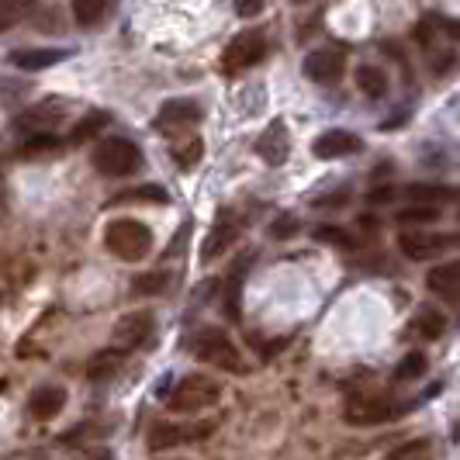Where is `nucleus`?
Wrapping results in <instances>:
<instances>
[{
    "label": "nucleus",
    "mask_w": 460,
    "mask_h": 460,
    "mask_svg": "<svg viewBox=\"0 0 460 460\" xmlns=\"http://www.w3.org/2000/svg\"><path fill=\"white\" fill-rule=\"evenodd\" d=\"M190 353L208 364V367L215 370H229V374H250L246 367V360H243V353H239V346L232 343V336L226 329H215V325H208L201 332H194L190 336Z\"/></svg>",
    "instance_id": "1"
},
{
    "label": "nucleus",
    "mask_w": 460,
    "mask_h": 460,
    "mask_svg": "<svg viewBox=\"0 0 460 460\" xmlns=\"http://www.w3.org/2000/svg\"><path fill=\"white\" fill-rule=\"evenodd\" d=\"M218 394H222V385L215 377H208V374H187V377L177 381V388L170 392L166 405H170V412L177 415H194L211 409L218 402Z\"/></svg>",
    "instance_id": "2"
},
{
    "label": "nucleus",
    "mask_w": 460,
    "mask_h": 460,
    "mask_svg": "<svg viewBox=\"0 0 460 460\" xmlns=\"http://www.w3.org/2000/svg\"><path fill=\"white\" fill-rule=\"evenodd\" d=\"M104 246L125 260V263H136L142 256H149L153 250V232L149 226H142L136 218H115L108 229H104Z\"/></svg>",
    "instance_id": "3"
},
{
    "label": "nucleus",
    "mask_w": 460,
    "mask_h": 460,
    "mask_svg": "<svg viewBox=\"0 0 460 460\" xmlns=\"http://www.w3.org/2000/svg\"><path fill=\"white\" fill-rule=\"evenodd\" d=\"M93 166L104 177H128V173H136L138 166H142V153L128 138H104L93 149Z\"/></svg>",
    "instance_id": "4"
},
{
    "label": "nucleus",
    "mask_w": 460,
    "mask_h": 460,
    "mask_svg": "<svg viewBox=\"0 0 460 460\" xmlns=\"http://www.w3.org/2000/svg\"><path fill=\"white\" fill-rule=\"evenodd\" d=\"M402 412L392 394H349L343 405V419L349 426H381Z\"/></svg>",
    "instance_id": "5"
},
{
    "label": "nucleus",
    "mask_w": 460,
    "mask_h": 460,
    "mask_svg": "<svg viewBox=\"0 0 460 460\" xmlns=\"http://www.w3.org/2000/svg\"><path fill=\"white\" fill-rule=\"evenodd\" d=\"M211 422H156L146 437V447L153 454H166L173 447H184V443H198V439L211 437Z\"/></svg>",
    "instance_id": "6"
},
{
    "label": "nucleus",
    "mask_w": 460,
    "mask_h": 460,
    "mask_svg": "<svg viewBox=\"0 0 460 460\" xmlns=\"http://www.w3.org/2000/svg\"><path fill=\"white\" fill-rule=\"evenodd\" d=\"M457 246V235L454 232H419L405 229L398 235V250L415 260V263H426V260H437L439 253H447V250H454Z\"/></svg>",
    "instance_id": "7"
},
{
    "label": "nucleus",
    "mask_w": 460,
    "mask_h": 460,
    "mask_svg": "<svg viewBox=\"0 0 460 460\" xmlns=\"http://www.w3.org/2000/svg\"><path fill=\"white\" fill-rule=\"evenodd\" d=\"M156 332V315L153 312H125L118 319L115 332H111V346L121 353H132L138 346H146Z\"/></svg>",
    "instance_id": "8"
},
{
    "label": "nucleus",
    "mask_w": 460,
    "mask_h": 460,
    "mask_svg": "<svg viewBox=\"0 0 460 460\" xmlns=\"http://www.w3.org/2000/svg\"><path fill=\"white\" fill-rule=\"evenodd\" d=\"M201 121V104L198 101H187V97H173L166 101L156 115V128L163 136H187V128H194Z\"/></svg>",
    "instance_id": "9"
},
{
    "label": "nucleus",
    "mask_w": 460,
    "mask_h": 460,
    "mask_svg": "<svg viewBox=\"0 0 460 460\" xmlns=\"http://www.w3.org/2000/svg\"><path fill=\"white\" fill-rule=\"evenodd\" d=\"M267 56V39L260 31H243L239 39H232L226 56H222V69L226 73H243V69L256 66Z\"/></svg>",
    "instance_id": "10"
},
{
    "label": "nucleus",
    "mask_w": 460,
    "mask_h": 460,
    "mask_svg": "<svg viewBox=\"0 0 460 460\" xmlns=\"http://www.w3.org/2000/svg\"><path fill=\"white\" fill-rule=\"evenodd\" d=\"M346 69V56L340 49H315L305 56V76L315 84H336Z\"/></svg>",
    "instance_id": "11"
},
{
    "label": "nucleus",
    "mask_w": 460,
    "mask_h": 460,
    "mask_svg": "<svg viewBox=\"0 0 460 460\" xmlns=\"http://www.w3.org/2000/svg\"><path fill=\"white\" fill-rule=\"evenodd\" d=\"M364 142L353 132H343V128H332V132H323V136L312 142V153L319 160H340V156H349V153H360Z\"/></svg>",
    "instance_id": "12"
},
{
    "label": "nucleus",
    "mask_w": 460,
    "mask_h": 460,
    "mask_svg": "<svg viewBox=\"0 0 460 460\" xmlns=\"http://www.w3.org/2000/svg\"><path fill=\"white\" fill-rule=\"evenodd\" d=\"M426 288L443 298L447 305H457L460 298V263L457 260H447V263H437L429 274H426Z\"/></svg>",
    "instance_id": "13"
},
{
    "label": "nucleus",
    "mask_w": 460,
    "mask_h": 460,
    "mask_svg": "<svg viewBox=\"0 0 460 460\" xmlns=\"http://www.w3.org/2000/svg\"><path fill=\"white\" fill-rule=\"evenodd\" d=\"M256 153H260V160L270 163V166H280V163H288V153H291V138H288V128H284V121H270V125H267V132L256 138Z\"/></svg>",
    "instance_id": "14"
},
{
    "label": "nucleus",
    "mask_w": 460,
    "mask_h": 460,
    "mask_svg": "<svg viewBox=\"0 0 460 460\" xmlns=\"http://www.w3.org/2000/svg\"><path fill=\"white\" fill-rule=\"evenodd\" d=\"M63 405H66V388L42 385V388H35L31 398H28V415L35 422H49V419H56V415L63 412Z\"/></svg>",
    "instance_id": "15"
},
{
    "label": "nucleus",
    "mask_w": 460,
    "mask_h": 460,
    "mask_svg": "<svg viewBox=\"0 0 460 460\" xmlns=\"http://www.w3.org/2000/svg\"><path fill=\"white\" fill-rule=\"evenodd\" d=\"M69 52L66 49H18L14 56H11V63L18 69H28V73H35V69H46V66H56V63H63Z\"/></svg>",
    "instance_id": "16"
},
{
    "label": "nucleus",
    "mask_w": 460,
    "mask_h": 460,
    "mask_svg": "<svg viewBox=\"0 0 460 460\" xmlns=\"http://www.w3.org/2000/svg\"><path fill=\"white\" fill-rule=\"evenodd\" d=\"M402 194L409 201H419V205H450V201H457V190L447 184H409Z\"/></svg>",
    "instance_id": "17"
},
{
    "label": "nucleus",
    "mask_w": 460,
    "mask_h": 460,
    "mask_svg": "<svg viewBox=\"0 0 460 460\" xmlns=\"http://www.w3.org/2000/svg\"><path fill=\"white\" fill-rule=\"evenodd\" d=\"M125 357H128V353H121V349H115V346L101 349V353L93 357L91 364H87V377H91V381H104V377H115L118 367L125 364Z\"/></svg>",
    "instance_id": "18"
},
{
    "label": "nucleus",
    "mask_w": 460,
    "mask_h": 460,
    "mask_svg": "<svg viewBox=\"0 0 460 460\" xmlns=\"http://www.w3.org/2000/svg\"><path fill=\"white\" fill-rule=\"evenodd\" d=\"M232 243H235V226L226 218V222H218V226L211 229V235L205 239V246H201V260H215V256H222Z\"/></svg>",
    "instance_id": "19"
},
{
    "label": "nucleus",
    "mask_w": 460,
    "mask_h": 460,
    "mask_svg": "<svg viewBox=\"0 0 460 460\" xmlns=\"http://www.w3.org/2000/svg\"><path fill=\"white\" fill-rule=\"evenodd\" d=\"M108 121H111V118H108V111H91V115H84L76 125H73L69 142H76V146H80V142H91V138H97L104 128H108Z\"/></svg>",
    "instance_id": "20"
},
{
    "label": "nucleus",
    "mask_w": 460,
    "mask_h": 460,
    "mask_svg": "<svg viewBox=\"0 0 460 460\" xmlns=\"http://www.w3.org/2000/svg\"><path fill=\"white\" fill-rule=\"evenodd\" d=\"M443 329H447V315H439L433 308H419V312H415V319H412L415 336H422V340H439Z\"/></svg>",
    "instance_id": "21"
},
{
    "label": "nucleus",
    "mask_w": 460,
    "mask_h": 460,
    "mask_svg": "<svg viewBox=\"0 0 460 460\" xmlns=\"http://www.w3.org/2000/svg\"><path fill=\"white\" fill-rule=\"evenodd\" d=\"M69 7H73V18H76V24L93 28V24L108 14L111 0H69Z\"/></svg>",
    "instance_id": "22"
},
{
    "label": "nucleus",
    "mask_w": 460,
    "mask_h": 460,
    "mask_svg": "<svg viewBox=\"0 0 460 460\" xmlns=\"http://www.w3.org/2000/svg\"><path fill=\"white\" fill-rule=\"evenodd\" d=\"M243 277H246V260L232 263L229 277H226V315L232 323L239 319V288H243Z\"/></svg>",
    "instance_id": "23"
},
{
    "label": "nucleus",
    "mask_w": 460,
    "mask_h": 460,
    "mask_svg": "<svg viewBox=\"0 0 460 460\" xmlns=\"http://www.w3.org/2000/svg\"><path fill=\"white\" fill-rule=\"evenodd\" d=\"M35 11V0H0V31H11Z\"/></svg>",
    "instance_id": "24"
},
{
    "label": "nucleus",
    "mask_w": 460,
    "mask_h": 460,
    "mask_svg": "<svg viewBox=\"0 0 460 460\" xmlns=\"http://www.w3.org/2000/svg\"><path fill=\"white\" fill-rule=\"evenodd\" d=\"M59 118H63V111H52V115H49V104H42V108H31L28 115H22L14 125H18L22 132H49Z\"/></svg>",
    "instance_id": "25"
},
{
    "label": "nucleus",
    "mask_w": 460,
    "mask_h": 460,
    "mask_svg": "<svg viewBox=\"0 0 460 460\" xmlns=\"http://www.w3.org/2000/svg\"><path fill=\"white\" fill-rule=\"evenodd\" d=\"M437 218H439L437 205H419V201H412V205L402 208V211L394 215V222H398V226H405V229H412V226H426V222H437Z\"/></svg>",
    "instance_id": "26"
},
{
    "label": "nucleus",
    "mask_w": 460,
    "mask_h": 460,
    "mask_svg": "<svg viewBox=\"0 0 460 460\" xmlns=\"http://www.w3.org/2000/svg\"><path fill=\"white\" fill-rule=\"evenodd\" d=\"M357 84H360V91L367 93V97H374V101L388 93V76H385L377 66H360V69H357Z\"/></svg>",
    "instance_id": "27"
},
{
    "label": "nucleus",
    "mask_w": 460,
    "mask_h": 460,
    "mask_svg": "<svg viewBox=\"0 0 460 460\" xmlns=\"http://www.w3.org/2000/svg\"><path fill=\"white\" fill-rule=\"evenodd\" d=\"M125 201H149V205H166V201H170V194H166L160 184H146V187H136V190H125V194H118L111 205H125Z\"/></svg>",
    "instance_id": "28"
},
{
    "label": "nucleus",
    "mask_w": 460,
    "mask_h": 460,
    "mask_svg": "<svg viewBox=\"0 0 460 460\" xmlns=\"http://www.w3.org/2000/svg\"><path fill=\"white\" fill-rule=\"evenodd\" d=\"M426 370H429L426 353H409V357H402V364L394 367V381H419V377H426Z\"/></svg>",
    "instance_id": "29"
},
{
    "label": "nucleus",
    "mask_w": 460,
    "mask_h": 460,
    "mask_svg": "<svg viewBox=\"0 0 460 460\" xmlns=\"http://www.w3.org/2000/svg\"><path fill=\"white\" fill-rule=\"evenodd\" d=\"M201 156H205V142H201V138H187L184 146H177V149H173V160H177V166H181V170L198 166V163H201Z\"/></svg>",
    "instance_id": "30"
},
{
    "label": "nucleus",
    "mask_w": 460,
    "mask_h": 460,
    "mask_svg": "<svg viewBox=\"0 0 460 460\" xmlns=\"http://www.w3.org/2000/svg\"><path fill=\"white\" fill-rule=\"evenodd\" d=\"M59 149V138L52 136V132H31L28 142H24V156H42V153H56Z\"/></svg>",
    "instance_id": "31"
},
{
    "label": "nucleus",
    "mask_w": 460,
    "mask_h": 460,
    "mask_svg": "<svg viewBox=\"0 0 460 460\" xmlns=\"http://www.w3.org/2000/svg\"><path fill=\"white\" fill-rule=\"evenodd\" d=\"M312 235H315V243H329V246H340V250H349V246H353V235L346 229H340V226H319Z\"/></svg>",
    "instance_id": "32"
},
{
    "label": "nucleus",
    "mask_w": 460,
    "mask_h": 460,
    "mask_svg": "<svg viewBox=\"0 0 460 460\" xmlns=\"http://www.w3.org/2000/svg\"><path fill=\"white\" fill-rule=\"evenodd\" d=\"M429 450H433V447H429V439H412V443L398 447L394 454H388V460H433Z\"/></svg>",
    "instance_id": "33"
},
{
    "label": "nucleus",
    "mask_w": 460,
    "mask_h": 460,
    "mask_svg": "<svg viewBox=\"0 0 460 460\" xmlns=\"http://www.w3.org/2000/svg\"><path fill=\"white\" fill-rule=\"evenodd\" d=\"M166 280H170L166 274H142L132 288H136V295H160L166 291Z\"/></svg>",
    "instance_id": "34"
},
{
    "label": "nucleus",
    "mask_w": 460,
    "mask_h": 460,
    "mask_svg": "<svg viewBox=\"0 0 460 460\" xmlns=\"http://www.w3.org/2000/svg\"><path fill=\"white\" fill-rule=\"evenodd\" d=\"M270 232H274V239H288V235L298 232V218H295V215H280Z\"/></svg>",
    "instance_id": "35"
},
{
    "label": "nucleus",
    "mask_w": 460,
    "mask_h": 460,
    "mask_svg": "<svg viewBox=\"0 0 460 460\" xmlns=\"http://www.w3.org/2000/svg\"><path fill=\"white\" fill-rule=\"evenodd\" d=\"M263 4H267V0H235V14H239V18H256V14L263 11Z\"/></svg>",
    "instance_id": "36"
},
{
    "label": "nucleus",
    "mask_w": 460,
    "mask_h": 460,
    "mask_svg": "<svg viewBox=\"0 0 460 460\" xmlns=\"http://www.w3.org/2000/svg\"><path fill=\"white\" fill-rule=\"evenodd\" d=\"M7 205V184H4V173H0V208Z\"/></svg>",
    "instance_id": "37"
},
{
    "label": "nucleus",
    "mask_w": 460,
    "mask_h": 460,
    "mask_svg": "<svg viewBox=\"0 0 460 460\" xmlns=\"http://www.w3.org/2000/svg\"><path fill=\"white\" fill-rule=\"evenodd\" d=\"M295 4H308V0H295Z\"/></svg>",
    "instance_id": "38"
}]
</instances>
